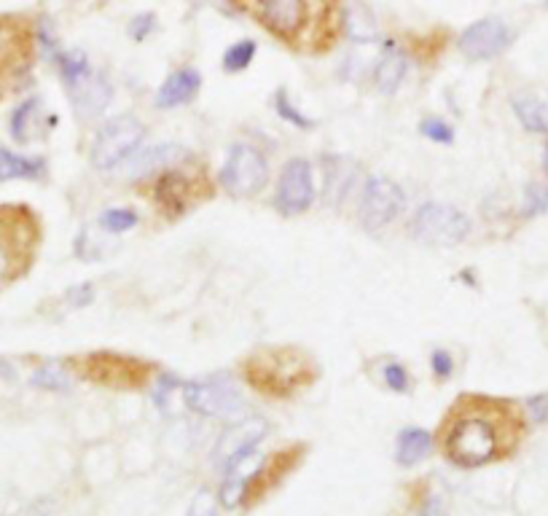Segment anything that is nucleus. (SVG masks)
Returning a JSON list of instances; mask_svg holds the SVG:
<instances>
[{
  "label": "nucleus",
  "instance_id": "393cba45",
  "mask_svg": "<svg viewBox=\"0 0 548 516\" xmlns=\"http://www.w3.org/2000/svg\"><path fill=\"white\" fill-rule=\"evenodd\" d=\"M100 226H103L105 232L113 234L129 232V229H135L137 226V213H132V210H108V213H103V218H100Z\"/></svg>",
  "mask_w": 548,
  "mask_h": 516
},
{
  "label": "nucleus",
  "instance_id": "c85d7f7f",
  "mask_svg": "<svg viewBox=\"0 0 548 516\" xmlns=\"http://www.w3.org/2000/svg\"><path fill=\"white\" fill-rule=\"evenodd\" d=\"M385 382L390 390H395V393H406V390H409V377H406V369H403V366H398V363H390V366H385Z\"/></svg>",
  "mask_w": 548,
  "mask_h": 516
},
{
  "label": "nucleus",
  "instance_id": "f3484780",
  "mask_svg": "<svg viewBox=\"0 0 548 516\" xmlns=\"http://www.w3.org/2000/svg\"><path fill=\"white\" fill-rule=\"evenodd\" d=\"M266 436V420L261 417H250V420L240 422L237 428H232L226 436H223L221 447H218V455L232 463L234 457L245 455V452H253L258 441Z\"/></svg>",
  "mask_w": 548,
  "mask_h": 516
},
{
  "label": "nucleus",
  "instance_id": "9d476101",
  "mask_svg": "<svg viewBox=\"0 0 548 516\" xmlns=\"http://www.w3.org/2000/svg\"><path fill=\"white\" fill-rule=\"evenodd\" d=\"M304 455H307V444H293V447H285L266 457L264 463L258 465V471L250 473V479L245 482V490H242L245 506H258L269 492L277 490L304 463Z\"/></svg>",
  "mask_w": 548,
  "mask_h": 516
},
{
  "label": "nucleus",
  "instance_id": "6ab92c4d",
  "mask_svg": "<svg viewBox=\"0 0 548 516\" xmlns=\"http://www.w3.org/2000/svg\"><path fill=\"white\" fill-rule=\"evenodd\" d=\"M43 172H46L43 159L11 154V151H6V148H0V181H14V178L38 181Z\"/></svg>",
  "mask_w": 548,
  "mask_h": 516
},
{
  "label": "nucleus",
  "instance_id": "f257e3e1",
  "mask_svg": "<svg viewBox=\"0 0 548 516\" xmlns=\"http://www.w3.org/2000/svg\"><path fill=\"white\" fill-rule=\"evenodd\" d=\"M527 436L522 406L508 398L463 393L438 422V452L457 468H484L514 457Z\"/></svg>",
  "mask_w": 548,
  "mask_h": 516
},
{
  "label": "nucleus",
  "instance_id": "6e6552de",
  "mask_svg": "<svg viewBox=\"0 0 548 516\" xmlns=\"http://www.w3.org/2000/svg\"><path fill=\"white\" fill-rule=\"evenodd\" d=\"M269 181V164L253 146H234L221 170V186L232 197H256Z\"/></svg>",
  "mask_w": 548,
  "mask_h": 516
},
{
  "label": "nucleus",
  "instance_id": "1a4fd4ad",
  "mask_svg": "<svg viewBox=\"0 0 548 516\" xmlns=\"http://www.w3.org/2000/svg\"><path fill=\"white\" fill-rule=\"evenodd\" d=\"M411 232L430 245H457L471 234V221L452 205H425L414 215Z\"/></svg>",
  "mask_w": 548,
  "mask_h": 516
},
{
  "label": "nucleus",
  "instance_id": "b1692460",
  "mask_svg": "<svg viewBox=\"0 0 548 516\" xmlns=\"http://www.w3.org/2000/svg\"><path fill=\"white\" fill-rule=\"evenodd\" d=\"M35 108H38V100H27V103H22L14 111V116H11V135H14V140H19V143H27L30 140V121H33L35 116Z\"/></svg>",
  "mask_w": 548,
  "mask_h": 516
},
{
  "label": "nucleus",
  "instance_id": "ddd939ff",
  "mask_svg": "<svg viewBox=\"0 0 548 516\" xmlns=\"http://www.w3.org/2000/svg\"><path fill=\"white\" fill-rule=\"evenodd\" d=\"M312 199H315L312 167H309L307 159H293L280 172L274 205L283 215H299L312 207Z\"/></svg>",
  "mask_w": 548,
  "mask_h": 516
},
{
  "label": "nucleus",
  "instance_id": "7ed1b4c3",
  "mask_svg": "<svg viewBox=\"0 0 548 516\" xmlns=\"http://www.w3.org/2000/svg\"><path fill=\"white\" fill-rule=\"evenodd\" d=\"M242 377L261 396L283 401L315 385L320 379V363L309 350L293 344L258 347L242 361Z\"/></svg>",
  "mask_w": 548,
  "mask_h": 516
},
{
  "label": "nucleus",
  "instance_id": "412c9836",
  "mask_svg": "<svg viewBox=\"0 0 548 516\" xmlns=\"http://www.w3.org/2000/svg\"><path fill=\"white\" fill-rule=\"evenodd\" d=\"M430 439L428 433L420 428H406L401 430V436H398V463L401 465H414L420 463L422 457L430 452Z\"/></svg>",
  "mask_w": 548,
  "mask_h": 516
},
{
  "label": "nucleus",
  "instance_id": "9b49d317",
  "mask_svg": "<svg viewBox=\"0 0 548 516\" xmlns=\"http://www.w3.org/2000/svg\"><path fill=\"white\" fill-rule=\"evenodd\" d=\"M143 135H146V129L135 116H116L97 132L95 143H92V162L95 167L108 170L121 159H127L140 146Z\"/></svg>",
  "mask_w": 548,
  "mask_h": 516
},
{
  "label": "nucleus",
  "instance_id": "20e7f679",
  "mask_svg": "<svg viewBox=\"0 0 548 516\" xmlns=\"http://www.w3.org/2000/svg\"><path fill=\"white\" fill-rule=\"evenodd\" d=\"M41 218L27 205H0V291L30 275L41 250Z\"/></svg>",
  "mask_w": 548,
  "mask_h": 516
},
{
  "label": "nucleus",
  "instance_id": "4468645a",
  "mask_svg": "<svg viewBox=\"0 0 548 516\" xmlns=\"http://www.w3.org/2000/svg\"><path fill=\"white\" fill-rule=\"evenodd\" d=\"M62 73H65V81L70 86V95H73V103L84 116H97V113L105 111V105L111 103V92L108 86L100 81L97 76H89L81 62H68L62 65Z\"/></svg>",
  "mask_w": 548,
  "mask_h": 516
},
{
  "label": "nucleus",
  "instance_id": "aec40b11",
  "mask_svg": "<svg viewBox=\"0 0 548 516\" xmlns=\"http://www.w3.org/2000/svg\"><path fill=\"white\" fill-rule=\"evenodd\" d=\"M189 151L180 146H159V148H151V151H146L143 154V159L132 167V172H135L137 178H148V175H154V172L164 170V167H172V164H180L189 159Z\"/></svg>",
  "mask_w": 548,
  "mask_h": 516
},
{
  "label": "nucleus",
  "instance_id": "f8f14e48",
  "mask_svg": "<svg viewBox=\"0 0 548 516\" xmlns=\"http://www.w3.org/2000/svg\"><path fill=\"white\" fill-rule=\"evenodd\" d=\"M403 189L390 178H371L363 189V202H360V221L366 229H382L393 224L403 210Z\"/></svg>",
  "mask_w": 548,
  "mask_h": 516
},
{
  "label": "nucleus",
  "instance_id": "cd10ccee",
  "mask_svg": "<svg viewBox=\"0 0 548 516\" xmlns=\"http://www.w3.org/2000/svg\"><path fill=\"white\" fill-rule=\"evenodd\" d=\"M422 135H428L430 140H436V143H452V127H446L444 121L438 119H425L420 124Z\"/></svg>",
  "mask_w": 548,
  "mask_h": 516
},
{
  "label": "nucleus",
  "instance_id": "4be33fe9",
  "mask_svg": "<svg viewBox=\"0 0 548 516\" xmlns=\"http://www.w3.org/2000/svg\"><path fill=\"white\" fill-rule=\"evenodd\" d=\"M514 111L516 116H519V121H522L530 132H548L546 108H543L538 100H532V97H516Z\"/></svg>",
  "mask_w": 548,
  "mask_h": 516
},
{
  "label": "nucleus",
  "instance_id": "2f4dec72",
  "mask_svg": "<svg viewBox=\"0 0 548 516\" xmlns=\"http://www.w3.org/2000/svg\"><path fill=\"white\" fill-rule=\"evenodd\" d=\"M189 516H213V498H210V492H202V495L194 500Z\"/></svg>",
  "mask_w": 548,
  "mask_h": 516
},
{
  "label": "nucleus",
  "instance_id": "423d86ee",
  "mask_svg": "<svg viewBox=\"0 0 548 516\" xmlns=\"http://www.w3.org/2000/svg\"><path fill=\"white\" fill-rule=\"evenodd\" d=\"M38 57V27L25 14H0V100L19 92Z\"/></svg>",
  "mask_w": 548,
  "mask_h": 516
},
{
  "label": "nucleus",
  "instance_id": "a878e982",
  "mask_svg": "<svg viewBox=\"0 0 548 516\" xmlns=\"http://www.w3.org/2000/svg\"><path fill=\"white\" fill-rule=\"evenodd\" d=\"M253 54H256V46L253 43H237V46H232L229 52H226V57H223V65H226V70H232V73H237V70H245L248 68V62L253 60Z\"/></svg>",
  "mask_w": 548,
  "mask_h": 516
},
{
  "label": "nucleus",
  "instance_id": "a211bd4d",
  "mask_svg": "<svg viewBox=\"0 0 548 516\" xmlns=\"http://www.w3.org/2000/svg\"><path fill=\"white\" fill-rule=\"evenodd\" d=\"M199 89V73L197 70H178L175 76H170L156 95V105L159 108H178V105L189 103L191 97L197 95Z\"/></svg>",
  "mask_w": 548,
  "mask_h": 516
},
{
  "label": "nucleus",
  "instance_id": "0eeeda50",
  "mask_svg": "<svg viewBox=\"0 0 548 516\" xmlns=\"http://www.w3.org/2000/svg\"><path fill=\"white\" fill-rule=\"evenodd\" d=\"M70 366L86 382H92L97 387H108V390H119V393L146 390L156 371L154 363L140 361L132 355L111 353V350L76 355V358H70Z\"/></svg>",
  "mask_w": 548,
  "mask_h": 516
},
{
  "label": "nucleus",
  "instance_id": "473e14b6",
  "mask_svg": "<svg viewBox=\"0 0 548 516\" xmlns=\"http://www.w3.org/2000/svg\"><path fill=\"white\" fill-rule=\"evenodd\" d=\"M543 167H546V172H548V143H546V156H543Z\"/></svg>",
  "mask_w": 548,
  "mask_h": 516
},
{
  "label": "nucleus",
  "instance_id": "dca6fc26",
  "mask_svg": "<svg viewBox=\"0 0 548 516\" xmlns=\"http://www.w3.org/2000/svg\"><path fill=\"white\" fill-rule=\"evenodd\" d=\"M508 43V30L500 22H481V25H473L468 33L463 35V52L476 57V60H489L506 49Z\"/></svg>",
  "mask_w": 548,
  "mask_h": 516
},
{
  "label": "nucleus",
  "instance_id": "39448f33",
  "mask_svg": "<svg viewBox=\"0 0 548 516\" xmlns=\"http://www.w3.org/2000/svg\"><path fill=\"white\" fill-rule=\"evenodd\" d=\"M140 191L151 199V205L162 218L178 221L197 205L213 199L215 186L205 167H199V164L197 167H183V162H180L148 175Z\"/></svg>",
  "mask_w": 548,
  "mask_h": 516
},
{
  "label": "nucleus",
  "instance_id": "7c9ffc66",
  "mask_svg": "<svg viewBox=\"0 0 548 516\" xmlns=\"http://www.w3.org/2000/svg\"><path fill=\"white\" fill-rule=\"evenodd\" d=\"M433 371H436L438 379H446L452 374V358L446 355V350H436L433 353Z\"/></svg>",
  "mask_w": 548,
  "mask_h": 516
},
{
  "label": "nucleus",
  "instance_id": "c756f323",
  "mask_svg": "<svg viewBox=\"0 0 548 516\" xmlns=\"http://www.w3.org/2000/svg\"><path fill=\"white\" fill-rule=\"evenodd\" d=\"M35 385H41V387H68V382H65V377H62L60 371H54V369H41L38 374H35L33 379Z\"/></svg>",
  "mask_w": 548,
  "mask_h": 516
},
{
  "label": "nucleus",
  "instance_id": "5701e85b",
  "mask_svg": "<svg viewBox=\"0 0 548 516\" xmlns=\"http://www.w3.org/2000/svg\"><path fill=\"white\" fill-rule=\"evenodd\" d=\"M403 78V60L401 57H387L382 65H379L377 70V86L385 92V95H390V92H395L398 89V84H401Z\"/></svg>",
  "mask_w": 548,
  "mask_h": 516
},
{
  "label": "nucleus",
  "instance_id": "bb28decb",
  "mask_svg": "<svg viewBox=\"0 0 548 516\" xmlns=\"http://www.w3.org/2000/svg\"><path fill=\"white\" fill-rule=\"evenodd\" d=\"M274 108H277V113H280L283 119H288L291 124H296V127H312V121L304 119V116H301V113L296 111L291 103H288V95H285V92H277Z\"/></svg>",
  "mask_w": 548,
  "mask_h": 516
},
{
  "label": "nucleus",
  "instance_id": "2eb2a0df",
  "mask_svg": "<svg viewBox=\"0 0 548 516\" xmlns=\"http://www.w3.org/2000/svg\"><path fill=\"white\" fill-rule=\"evenodd\" d=\"M183 398L194 412L213 414V417H226L242 406L240 393L221 382H191L183 390Z\"/></svg>",
  "mask_w": 548,
  "mask_h": 516
},
{
  "label": "nucleus",
  "instance_id": "f03ea898",
  "mask_svg": "<svg viewBox=\"0 0 548 516\" xmlns=\"http://www.w3.org/2000/svg\"><path fill=\"white\" fill-rule=\"evenodd\" d=\"M264 33L296 54L334 52L344 38L347 14L342 0H229Z\"/></svg>",
  "mask_w": 548,
  "mask_h": 516
}]
</instances>
